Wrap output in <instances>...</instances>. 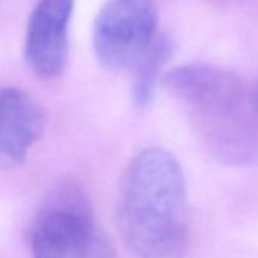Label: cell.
<instances>
[{"label":"cell","mask_w":258,"mask_h":258,"mask_svg":"<svg viewBox=\"0 0 258 258\" xmlns=\"http://www.w3.org/2000/svg\"><path fill=\"white\" fill-rule=\"evenodd\" d=\"M173 41L164 34H157L148 50L139 59L134 84H133V100L137 106H148L155 96L160 76L173 55Z\"/></svg>","instance_id":"52a82bcc"},{"label":"cell","mask_w":258,"mask_h":258,"mask_svg":"<svg viewBox=\"0 0 258 258\" xmlns=\"http://www.w3.org/2000/svg\"><path fill=\"white\" fill-rule=\"evenodd\" d=\"M253 91V97H255V102H256V105H258V84H256V87L252 90Z\"/></svg>","instance_id":"ba28073f"},{"label":"cell","mask_w":258,"mask_h":258,"mask_svg":"<svg viewBox=\"0 0 258 258\" xmlns=\"http://www.w3.org/2000/svg\"><path fill=\"white\" fill-rule=\"evenodd\" d=\"M118 228L139 258H184L190 244L188 201L178 160L161 148L133 158L123 175Z\"/></svg>","instance_id":"6da1fadb"},{"label":"cell","mask_w":258,"mask_h":258,"mask_svg":"<svg viewBox=\"0 0 258 258\" xmlns=\"http://www.w3.org/2000/svg\"><path fill=\"white\" fill-rule=\"evenodd\" d=\"M32 258H117L114 243L76 188H62L43 205L31 228Z\"/></svg>","instance_id":"3957f363"},{"label":"cell","mask_w":258,"mask_h":258,"mask_svg":"<svg viewBox=\"0 0 258 258\" xmlns=\"http://www.w3.org/2000/svg\"><path fill=\"white\" fill-rule=\"evenodd\" d=\"M154 0H106L93 25L96 58L109 70L136 67L157 37Z\"/></svg>","instance_id":"277c9868"},{"label":"cell","mask_w":258,"mask_h":258,"mask_svg":"<svg viewBox=\"0 0 258 258\" xmlns=\"http://www.w3.org/2000/svg\"><path fill=\"white\" fill-rule=\"evenodd\" d=\"M161 82L184 105L214 160L258 167V105L237 73L213 64H185L167 72Z\"/></svg>","instance_id":"7a4b0ae2"},{"label":"cell","mask_w":258,"mask_h":258,"mask_svg":"<svg viewBox=\"0 0 258 258\" xmlns=\"http://www.w3.org/2000/svg\"><path fill=\"white\" fill-rule=\"evenodd\" d=\"M46 124L44 106L29 93L13 87L0 88V170L23 163Z\"/></svg>","instance_id":"8992f818"},{"label":"cell","mask_w":258,"mask_h":258,"mask_svg":"<svg viewBox=\"0 0 258 258\" xmlns=\"http://www.w3.org/2000/svg\"><path fill=\"white\" fill-rule=\"evenodd\" d=\"M73 0H37L25 37V61L40 79L56 78L69 55Z\"/></svg>","instance_id":"5b68a950"}]
</instances>
